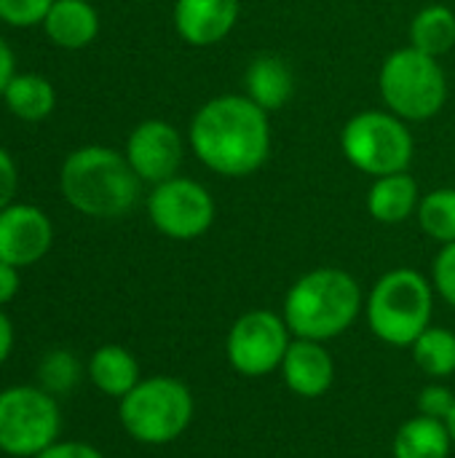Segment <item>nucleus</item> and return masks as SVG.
Here are the masks:
<instances>
[{"mask_svg":"<svg viewBox=\"0 0 455 458\" xmlns=\"http://www.w3.org/2000/svg\"><path fill=\"white\" fill-rule=\"evenodd\" d=\"M188 142L206 169L249 177L271 156V121L247 94H220L196 110Z\"/></svg>","mask_w":455,"mask_h":458,"instance_id":"1","label":"nucleus"},{"mask_svg":"<svg viewBox=\"0 0 455 458\" xmlns=\"http://www.w3.org/2000/svg\"><path fill=\"white\" fill-rule=\"evenodd\" d=\"M365 309L359 282L343 268H314L284 295L282 317L292 338L327 344L343 335Z\"/></svg>","mask_w":455,"mask_h":458,"instance_id":"2","label":"nucleus"},{"mask_svg":"<svg viewBox=\"0 0 455 458\" xmlns=\"http://www.w3.org/2000/svg\"><path fill=\"white\" fill-rule=\"evenodd\" d=\"M59 182L64 199L80 215L110 220L126 215L137 204L142 180L123 153L105 145H86L67 156Z\"/></svg>","mask_w":455,"mask_h":458,"instance_id":"3","label":"nucleus"},{"mask_svg":"<svg viewBox=\"0 0 455 458\" xmlns=\"http://www.w3.org/2000/svg\"><path fill=\"white\" fill-rule=\"evenodd\" d=\"M434 284L416 268L386 271L367 295V325L389 346L410 349L432 327Z\"/></svg>","mask_w":455,"mask_h":458,"instance_id":"4","label":"nucleus"},{"mask_svg":"<svg viewBox=\"0 0 455 458\" xmlns=\"http://www.w3.org/2000/svg\"><path fill=\"white\" fill-rule=\"evenodd\" d=\"M118 419L126 435L142 445H169L185 435L193 421V392L172 378H142L123 400H118Z\"/></svg>","mask_w":455,"mask_h":458,"instance_id":"5","label":"nucleus"},{"mask_svg":"<svg viewBox=\"0 0 455 458\" xmlns=\"http://www.w3.org/2000/svg\"><path fill=\"white\" fill-rule=\"evenodd\" d=\"M378 91L386 110L402 121H429L448 102V78L437 56L405 46L383 59Z\"/></svg>","mask_w":455,"mask_h":458,"instance_id":"6","label":"nucleus"},{"mask_svg":"<svg viewBox=\"0 0 455 458\" xmlns=\"http://www.w3.org/2000/svg\"><path fill=\"white\" fill-rule=\"evenodd\" d=\"M341 150L346 161L375 177L408 172L416 142L408 129V121L392 110H365L346 121L341 131Z\"/></svg>","mask_w":455,"mask_h":458,"instance_id":"7","label":"nucleus"},{"mask_svg":"<svg viewBox=\"0 0 455 458\" xmlns=\"http://www.w3.org/2000/svg\"><path fill=\"white\" fill-rule=\"evenodd\" d=\"M62 413L46 389L11 386L0 392V451L16 458H35L56 443Z\"/></svg>","mask_w":455,"mask_h":458,"instance_id":"8","label":"nucleus"},{"mask_svg":"<svg viewBox=\"0 0 455 458\" xmlns=\"http://www.w3.org/2000/svg\"><path fill=\"white\" fill-rule=\"evenodd\" d=\"M290 344L292 333L282 314L271 309H252L231 325L225 357L239 376L263 378L282 368Z\"/></svg>","mask_w":455,"mask_h":458,"instance_id":"9","label":"nucleus"},{"mask_svg":"<svg viewBox=\"0 0 455 458\" xmlns=\"http://www.w3.org/2000/svg\"><path fill=\"white\" fill-rule=\"evenodd\" d=\"M147 215L158 233L174 242H190L215 225L217 204L201 182L190 177H172L153 185V193L147 196Z\"/></svg>","mask_w":455,"mask_h":458,"instance_id":"10","label":"nucleus"},{"mask_svg":"<svg viewBox=\"0 0 455 458\" xmlns=\"http://www.w3.org/2000/svg\"><path fill=\"white\" fill-rule=\"evenodd\" d=\"M182 137L180 131L161 118L142 121L126 140V161L142 182H164L177 177L182 164Z\"/></svg>","mask_w":455,"mask_h":458,"instance_id":"11","label":"nucleus"},{"mask_svg":"<svg viewBox=\"0 0 455 458\" xmlns=\"http://www.w3.org/2000/svg\"><path fill=\"white\" fill-rule=\"evenodd\" d=\"M54 242L51 220L29 204H8L0 209V260L24 268L38 263Z\"/></svg>","mask_w":455,"mask_h":458,"instance_id":"12","label":"nucleus"},{"mask_svg":"<svg viewBox=\"0 0 455 458\" xmlns=\"http://www.w3.org/2000/svg\"><path fill=\"white\" fill-rule=\"evenodd\" d=\"M239 13V0H177L174 30L188 46L206 48L225 40L233 32Z\"/></svg>","mask_w":455,"mask_h":458,"instance_id":"13","label":"nucleus"},{"mask_svg":"<svg viewBox=\"0 0 455 458\" xmlns=\"http://www.w3.org/2000/svg\"><path fill=\"white\" fill-rule=\"evenodd\" d=\"M279 370H282L287 389L303 400L322 397L324 392H330L335 381V362L327 346L319 341H306V338H292Z\"/></svg>","mask_w":455,"mask_h":458,"instance_id":"14","label":"nucleus"},{"mask_svg":"<svg viewBox=\"0 0 455 458\" xmlns=\"http://www.w3.org/2000/svg\"><path fill=\"white\" fill-rule=\"evenodd\" d=\"M244 86H247V97L257 107H263L265 113H274L290 102L295 91V75L282 56L260 54L249 62L244 72Z\"/></svg>","mask_w":455,"mask_h":458,"instance_id":"15","label":"nucleus"},{"mask_svg":"<svg viewBox=\"0 0 455 458\" xmlns=\"http://www.w3.org/2000/svg\"><path fill=\"white\" fill-rule=\"evenodd\" d=\"M421 193L418 182L410 177V172H397V174H383L375 177L367 193V212L373 220L383 225H400L410 215L418 212Z\"/></svg>","mask_w":455,"mask_h":458,"instance_id":"16","label":"nucleus"},{"mask_svg":"<svg viewBox=\"0 0 455 458\" xmlns=\"http://www.w3.org/2000/svg\"><path fill=\"white\" fill-rule=\"evenodd\" d=\"M43 27L59 48H83L97 38L99 16L88 0H54Z\"/></svg>","mask_w":455,"mask_h":458,"instance_id":"17","label":"nucleus"},{"mask_svg":"<svg viewBox=\"0 0 455 458\" xmlns=\"http://www.w3.org/2000/svg\"><path fill=\"white\" fill-rule=\"evenodd\" d=\"M88 381L107 397L123 400L142 378L134 354L118 344L99 346L88 360Z\"/></svg>","mask_w":455,"mask_h":458,"instance_id":"18","label":"nucleus"},{"mask_svg":"<svg viewBox=\"0 0 455 458\" xmlns=\"http://www.w3.org/2000/svg\"><path fill=\"white\" fill-rule=\"evenodd\" d=\"M453 451V437L445 421L416 416L405 421L392 443L394 458H448Z\"/></svg>","mask_w":455,"mask_h":458,"instance_id":"19","label":"nucleus"},{"mask_svg":"<svg viewBox=\"0 0 455 458\" xmlns=\"http://www.w3.org/2000/svg\"><path fill=\"white\" fill-rule=\"evenodd\" d=\"M410 46L429 54L442 56L455 46V13L453 8L434 3L421 8L410 21Z\"/></svg>","mask_w":455,"mask_h":458,"instance_id":"20","label":"nucleus"},{"mask_svg":"<svg viewBox=\"0 0 455 458\" xmlns=\"http://www.w3.org/2000/svg\"><path fill=\"white\" fill-rule=\"evenodd\" d=\"M3 99H5L8 110L21 121H40L56 105L54 86L43 75H32V72L13 75V81L3 91Z\"/></svg>","mask_w":455,"mask_h":458,"instance_id":"21","label":"nucleus"},{"mask_svg":"<svg viewBox=\"0 0 455 458\" xmlns=\"http://www.w3.org/2000/svg\"><path fill=\"white\" fill-rule=\"evenodd\" d=\"M413 362L429 378H451L455 373V333L448 327H426L410 346Z\"/></svg>","mask_w":455,"mask_h":458,"instance_id":"22","label":"nucleus"},{"mask_svg":"<svg viewBox=\"0 0 455 458\" xmlns=\"http://www.w3.org/2000/svg\"><path fill=\"white\" fill-rule=\"evenodd\" d=\"M418 225L426 236H432L440 244L455 242V188H437L426 196H421L418 204Z\"/></svg>","mask_w":455,"mask_h":458,"instance_id":"23","label":"nucleus"},{"mask_svg":"<svg viewBox=\"0 0 455 458\" xmlns=\"http://www.w3.org/2000/svg\"><path fill=\"white\" fill-rule=\"evenodd\" d=\"M80 365L70 352H48L40 362V384L48 394H62L75 386Z\"/></svg>","mask_w":455,"mask_h":458,"instance_id":"24","label":"nucleus"},{"mask_svg":"<svg viewBox=\"0 0 455 458\" xmlns=\"http://www.w3.org/2000/svg\"><path fill=\"white\" fill-rule=\"evenodd\" d=\"M51 5L54 0H0V21L11 27H32L38 21L43 24Z\"/></svg>","mask_w":455,"mask_h":458,"instance_id":"25","label":"nucleus"},{"mask_svg":"<svg viewBox=\"0 0 455 458\" xmlns=\"http://www.w3.org/2000/svg\"><path fill=\"white\" fill-rule=\"evenodd\" d=\"M432 284L440 293V298L455 309V242L442 244L432 268Z\"/></svg>","mask_w":455,"mask_h":458,"instance_id":"26","label":"nucleus"},{"mask_svg":"<svg viewBox=\"0 0 455 458\" xmlns=\"http://www.w3.org/2000/svg\"><path fill=\"white\" fill-rule=\"evenodd\" d=\"M455 394L442 386V384H429L421 394H418V413L429 416V419H440L448 421V416L453 413Z\"/></svg>","mask_w":455,"mask_h":458,"instance_id":"27","label":"nucleus"},{"mask_svg":"<svg viewBox=\"0 0 455 458\" xmlns=\"http://www.w3.org/2000/svg\"><path fill=\"white\" fill-rule=\"evenodd\" d=\"M16 185H19L16 164H13V158L0 148V209H5L8 204H13Z\"/></svg>","mask_w":455,"mask_h":458,"instance_id":"28","label":"nucleus"},{"mask_svg":"<svg viewBox=\"0 0 455 458\" xmlns=\"http://www.w3.org/2000/svg\"><path fill=\"white\" fill-rule=\"evenodd\" d=\"M35 458H105L94 445L88 443H54L48 445L43 454H38Z\"/></svg>","mask_w":455,"mask_h":458,"instance_id":"29","label":"nucleus"},{"mask_svg":"<svg viewBox=\"0 0 455 458\" xmlns=\"http://www.w3.org/2000/svg\"><path fill=\"white\" fill-rule=\"evenodd\" d=\"M16 293H19V268L0 260V306L13 301Z\"/></svg>","mask_w":455,"mask_h":458,"instance_id":"30","label":"nucleus"},{"mask_svg":"<svg viewBox=\"0 0 455 458\" xmlns=\"http://www.w3.org/2000/svg\"><path fill=\"white\" fill-rule=\"evenodd\" d=\"M13 51L8 48V43L0 38V97H3V91L8 89V83L13 81Z\"/></svg>","mask_w":455,"mask_h":458,"instance_id":"31","label":"nucleus"},{"mask_svg":"<svg viewBox=\"0 0 455 458\" xmlns=\"http://www.w3.org/2000/svg\"><path fill=\"white\" fill-rule=\"evenodd\" d=\"M11 349H13V325H11V319L0 311V365L8 360Z\"/></svg>","mask_w":455,"mask_h":458,"instance_id":"32","label":"nucleus"},{"mask_svg":"<svg viewBox=\"0 0 455 458\" xmlns=\"http://www.w3.org/2000/svg\"><path fill=\"white\" fill-rule=\"evenodd\" d=\"M445 424H448V429H451V437H453V445H455V405H453V413L448 416V421H445Z\"/></svg>","mask_w":455,"mask_h":458,"instance_id":"33","label":"nucleus"},{"mask_svg":"<svg viewBox=\"0 0 455 458\" xmlns=\"http://www.w3.org/2000/svg\"><path fill=\"white\" fill-rule=\"evenodd\" d=\"M134 3H145V0H134Z\"/></svg>","mask_w":455,"mask_h":458,"instance_id":"34","label":"nucleus"}]
</instances>
